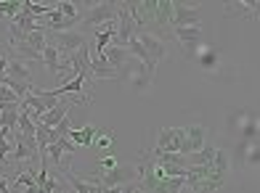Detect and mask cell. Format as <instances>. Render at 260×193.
Segmentation results:
<instances>
[{
  "label": "cell",
  "mask_w": 260,
  "mask_h": 193,
  "mask_svg": "<svg viewBox=\"0 0 260 193\" xmlns=\"http://www.w3.org/2000/svg\"><path fill=\"white\" fill-rule=\"evenodd\" d=\"M138 172H141V180H138L141 190H146V193H181L186 188L183 177H165L149 151L144 156V164H138Z\"/></svg>",
  "instance_id": "1"
},
{
  "label": "cell",
  "mask_w": 260,
  "mask_h": 193,
  "mask_svg": "<svg viewBox=\"0 0 260 193\" xmlns=\"http://www.w3.org/2000/svg\"><path fill=\"white\" fill-rule=\"evenodd\" d=\"M186 185L191 188L194 193H218L223 185H226V180L212 170V164H207V167H188Z\"/></svg>",
  "instance_id": "2"
},
{
  "label": "cell",
  "mask_w": 260,
  "mask_h": 193,
  "mask_svg": "<svg viewBox=\"0 0 260 193\" xmlns=\"http://www.w3.org/2000/svg\"><path fill=\"white\" fill-rule=\"evenodd\" d=\"M117 16H120V6L117 3H85L80 24H82V29H99V27L117 21Z\"/></svg>",
  "instance_id": "3"
},
{
  "label": "cell",
  "mask_w": 260,
  "mask_h": 193,
  "mask_svg": "<svg viewBox=\"0 0 260 193\" xmlns=\"http://www.w3.org/2000/svg\"><path fill=\"white\" fill-rule=\"evenodd\" d=\"M136 37L141 43V48H144V53H146V74L154 80V71H157V64L162 61L165 56H168V43H165L162 37H154V34H149V32H136Z\"/></svg>",
  "instance_id": "4"
},
{
  "label": "cell",
  "mask_w": 260,
  "mask_h": 193,
  "mask_svg": "<svg viewBox=\"0 0 260 193\" xmlns=\"http://www.w3.org/2000/svg\"><path fill=\"white\" fill-rule=\"evenodd\" d=\"M93 180H96L101 188H120V185H127V183H138L141 172L133 164H117L109 172H96Z\"/></svg>",
  "instance_id": "5"
},
{
  "label": "cell",
  "mask_w": 260,
  "mask_h": 193,
  "mask_svg": "<svg viewBox=\"0 0 260 193\" xmlns=\"http://www.w3.org/2000/svg\"><path fill=\"white\" fill-rule=\"evenodd\" d=\"M151 151L186 153V127H162L159 135H157V146Z\"/></svg>",
  "instance_id": "6"
},
{
  "label": "cell",
  "mask_w": 260,
  "mask_h": 193,
  "mask_svg": "<svg viewBox=\"0 0 260 193\" xmlns=\"http://www.w3.org/2000/svg\"><path fill=\"white\" fill-rule=\"evenodd\" d=\"M202 24V14L199 6H188V3H173V16H170V29H181V27H199Z\"/></svg>",
  "instance_id": "7"
},
{
  "label": "cell",
  "mask_w": 260,
  "mask_h": 193,
  "mask_svg": "<svg viewBox=\"0 0 260 193\" xmlns=\"http://www.w3.org/2000/svg\"><path fill=\"white\" fill-rule=\"evenodd\" d=\"M88 43V37L85 34H80V32H56V37H53V48L58 51V56H61V61H69V56H72L77 48H82Z\"/></svg>",
  "instance_id": "8"
},
{
  "label": "cell",
  "mask_w": 260,
  "mask_h": 193,
  "mask_svg": "<svg viewBox=\"0 0 260 193\" xmlns=\"http://www.w3.org/2000/svg\"><path fill=\"white\" fill-rule=\"evenodd\" d=\"M72 103L75 101H58L51 111H45V114H40L38 119H35V125H40V127H58L64 122V119L69 117V108H72Z\"/></svg>",
  "instance_id": "9"
},
{
  "label": "cell",
  "mask_w": 260,
  "mask_h": 193,
  "mask_svg": "<svg viewBox=\"0 0 260 193\" xmlns=\"http://www.w3.org/2000/svg\"><path fill=\"white\" fill-rule=\"evenodd\" d=\"M3 74L11 77V80H16V82H21V85H35V82H32V69H29L27 61H21V58H8Z\"/></svg>",
  "instance_id": "10"
},
{
  "label": "cell",
  "mask_w": 260,
  "mask_h": 193,
  "mask_svg": "<svg viewBox=\"0 0 260 193\" xmlns=\"http://www.w3.org/2000/svg\"><path fill=\"white\" fill-rule=\"evenodd\" d=\"M173 37L186 48V53L194 51V48L202 43V24H199V27H181V29H173Z\"/></svg>",
  "instance_id": "11"
},
{
  "label": "cell",
  "mask_w": 260,
  "mask_h": 193,
  "mask_svg": "<svg viewBox=\"0 0 260 193\" xmlns=\"http://www.w3.org/2000/svg\"><path fill=\"white\" fill-rule=\"evenodd\" d=\"M205 146H207V143H205V127L202 125L186 127V153H197V151H202Z\"/></svg>",
  "instance_id": "12"
},
{
  "label": "cell",
  "mask_w": 260,
  "mask_h": 193,
  "mask_svg": "<svg viewBox=\"0 0 260 193\" xmlns=\"http://www.w3.org/2000/svg\"><path fill=\"white\" fill-rule=\"evenodd\" d=\"M64 138H67V140H72L77 148H80V146H85V148H88V146H93V140H96V127H82V130L67 127Z\"/></svg>",
  "instance_id": "13"
},
{
  "label": "cell",
  "mask_w": 260,
  "mask_h": 193,
  "mask_svg": "<svg viewBox=\"0 0 260 193\" xmlns=\"http://www.w3.org/2000/svg\"><path fill=\"white\" fill-rule=\"evenodd\" d=\"M127 51H125V48H117V45H109V48H106V51L99 56V58H104V61L106 64H109V66H114L117 71H120V74H122V69H125V61H127Z\"/></svg>",
  "instance_id": "14"
},
{
  "label": "cell",
  "mask_w": 260,
  "mask_h": 193,
  "mask_svg": "<svg viewBox=\"0 0 260 193\" xmlns=\"http://www.w3.org/2000/svg\"><path fill=\"white\" fill-rule=\"evenodd\" d=\"M223 11L229 14V19H250L255 11H257V3H242V0H234V3H226Z\"/></svg>",
  "instance_id": "15"
},
{
  "label": "cell",
  "mask_w": 260,
  "mask_h": 193,
  "mask_svg": "<svg viewBox=\"0 0 260 193\" xmlns=\"http://www.w3.org/2000/svg\"><path fill=\"white\" fill-rule=\"evenodd\" d=\"M40 61L45 64V69L51 71V74H61V56H58V51L48 43L43 48V53H40Z\"/></svg>",
  "instance_id": "16"
},
{
  "label": "cell",
  "mask_w": 260,
  "mask_h": 193,
  "mask_svg": "<svg viewBox=\"0 0 260 193\" xmlns=\"http://www.w3.org/2000/svg\"><path fill=\"white\" fill-rule=\"evenodd\" d=\"M90 74H93V80H117L120 77V71H117L114 66H109L104 61V58H90Z\"/></svg>",
  "instance_id": "17"
},
{
  "label": "cell",
  "mask_w": 260,
  "mask_h": 193,
  "mask_svg": "<svg viewBox=\"0 0 260 193\" xmlns=\"http://www.w3.org/2000/svg\"><path fill=\"white\" fill-rule=\"evenodd\" d=\"M215 151L218 148L205 146L202 151H197V153H186V164L188 167H207V164H212V159H215Z\"/></svg>",
  "instance_id": "18"
},
{
  "label": "cell",
  "mask_w": 260,
  "mask_h": 193,
  "mask_svg": "<svg viewBox=\"0 0 260 193\" xmlns=\"http://www.w3.org/2000/svg\"><path fill=\"white\" fill-rule=\"evenodd\" d=\"M212 170H215L223 180L229 177V172H231V156L223 151V148H218L215 151V159H212Z\"/></svg>",
  "instance_id": "19"
},
{
  "label": "cell",
  "mask_w": 260,
  "mask_h": 193,
  "mask_svg": "<svg viewBox=\"0 0 260 193\" xmlns=\"http://www.w3.org/2000/svg\"><path fill=\"white\" fill-rule=\"evenodd\" d=\"M93 146L109 148V146H112V135H109V132H96V140H93Z\"/></svg>",
  "instance_id": "20"
},
{
  "label": "cell",
  "mask_w": 260,
  "mask_h": 193,
  "mask_svg": "<svg viewBox=\"0 0 260 193\" xmlns=\"http://www.w3.org/2000/svg\"><path fill=\"white\" fill-rule=\"evenodd\" d=\"M99 164H101L99 172H109V170H114V167H117V159H114V156H104Z\"/></svg>",
  "instance_id": "21"
}]
</instances>
